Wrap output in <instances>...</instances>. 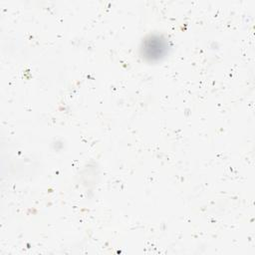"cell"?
I'll return each instance as SVG.
<instances>
[{"label": "cell", "instance_id": "6da1fadb", "mask_svg": "<svg viewBox=\"0 0 255 255\" xmlns=\"http://www.w3.org/2000/svg\"><path fill=\"white\" fill-rule=\"evenodd\" d=\"M167 52L166 41L159 36H150L141 46V55L148 61H157Z\"/></svg>", "mask_w": 255, "mask_h": 255}]
</instances>
